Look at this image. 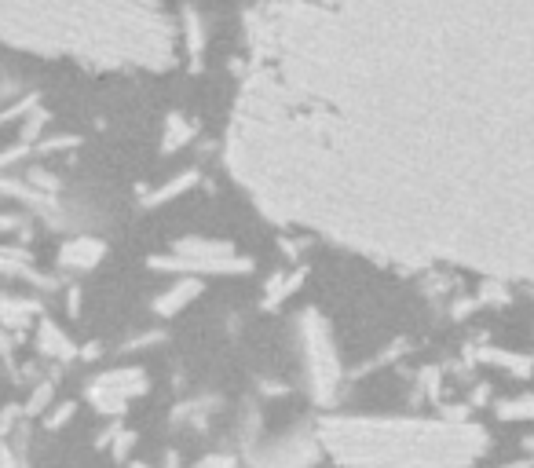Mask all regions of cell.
I'll return each mask as SVG.
<instances>
[{"instance_id": "cell-21", "label": "cell", "mask_w": 534, "mask_h": 468, "mask_svg": "<svg viewBox=\"0 0 534 468\" xmlns=\"http://www.w3.org/2000/svg\"><path fill=\"white\" fill-rule=\"evenodd\" d=\"M194 468H238V458L235 454H205Z\"/></svg>"}, {"instance_id": "cell-22", "label": "cell", "mask_w": 534, "mask_h": 468, "mask_svg": "<svg viewBox=\"0 0 534 468\" xmlns=\"http://www.w3.org/2000/svg\"><path fill=\"white\" fill-rule=\"evenodd\" d=\"M524 450H527V454H534V436H531V439H524Z\"/></svg>"}, {"instance_id": "cell-20", "label": "cell", "mask_w": 534, "mask_h": 468, "mask_svg": "<svg viewBox=\"0 0 534 468\" xmlns=\"http://www.w3.org/2000/svg\"><path fill=\"white\" fill-rule=\"evenodd\" d=\"M0 468H30V461L22 458L19 450H15V443L11 439H4V454H0Z\"/></svg>"}, {"instance_id": "cell-10", "label": "cell", "mask_w": 534, "mask_h": 468, "mask_svg": "<svg viewBox=\"0 0 534 468\" xmlns=\"http://www.w3.org/2000/svg\"><path fill=\"white\" fill-rule=\"evenodd\" d=\"M37 351H41L44 359H55V362H70V359H77L81 351H77V344L66 337L59 326H55L52 319H41L37 322Z\"/></svg>"}, {"instance_id": "cell-16", "label": "cell", "mask_w": 534, "mask_h": 468, "mask_svg": "<svg viewBox=\"0 0 534 468\" xmlns=\"http://www.w3.org/2000/svg\"><path fill=\"white\" fill-rule=\"evenodd\" d=\"M37 315V304L30 297L19 300V297H4V326L8 330H22V326H30V319Z\"/></svg>"}, {"instance_id": "cell-23", "label": "cell", "mask_w": 534, "mask_h": 468, "mask_svg": "<svg viewBox=\"0 0 534 468\" xmlns=\"http://www.w3.org/2000/svg\"><path fill=\"white\" fill-rule=\"evenodd\" d=\"M132 468H154V465H143V461H132Z\"/></svg>"}, {"instance_id": "cell-13", "label": "cell", "mask_w": 534, "mask_h": 468, "mask_svg": "<svg viewBox=\"0 0 534 468\" xmlns=\"http://www.w3.org/2000/svg\"><path fill=\"white\" fill-rule=\"evenodd\" d=\"M194 139V125L183 114H169L165 117V132H161V150L172 154V150H183Z\"/></svg>"}, {"instance_id": "cell-4", "label": "cell", "mask_w": 534, "mask_h": 468, "mask_svg": "<svg viewBox=\"0 0 534 468\" xmlns=\"http://www.w3.org/2000/svg\"><path fill=\"white\" fill-rule=\"evenodd\" d=\"M293 337H297L300 370H304V388H308L311 403H315V406H333V403H337V395H341L344 370H341L337 344H333L330 322L322 319L315 308H304L297 315Z\"/></svg>"}, {"instance_id": "cell-12", "label": "cell", "mask_w": 534, "mask_h": 468, "mask_svg": "<svg viewBox=\"0 0 534 468\" xmlns=\"http://www.w3.org/2000/svg\"><path fill=\"white\" fill-rule=\"evenodd\" d=\"M180 41L187 44L191 63H198V55L205 52V22H202V15H198L194 8L180 11Z\"/></svg>"}, {"instance_id": "cell-3", "label": "cell", "mask_w": 534, "mask_h": 468, "mask_svg": "<svg viewBox=\"0 0 534 468\" xmlns=\"http://www.w3.org/2000/svg\"><path fill=\"white\" fill-rule=\"evenodd\" d=\"M319 439L341 468H476L491 450L487 428L428 417L322 414Z\"/></svg>"}, {"instance_id": "cell-9", "label": "cell", "mask_w": 534, "mask_h": 468, "mask_svg": "<svg viewBox=\"0 0 534 468\" xmlns=\"http://www.w3.org/2000/svg\"><path fill=\"white\" fill-rule=\"evenodd\" d=\"M198 293H202V278H191V275L176 278L172 286H165L158 297H154V315H161V319H172V315H180L187 304H194V300H198Z\"/></svg>"}, {"instance_id": "cell-7", "label": "cell", "mask_w": 534, "mask_h": 468, "mask_svg": "<svg viewBox=\"0 0 534 468\" xmlns=\"http://www.w3.org/2000/svg\"><path fill=\"white\" fill-rule=\"evenodd\" d=\"M147 392H150L147 373L139 370V366H121V370H107L92 377L85 388V399L103 417H121L129 410V403H136L139 395Z\"/></svg>"}, {"instance_id": "cell-11", "label": "cell", "mask_w": 534, "mask_h": 468, "mask_svg": "<svg viewBox=\"0 0 534 468\" xmlns=\"http://www.w3.org/2000/svg\"><path fill=\"white\" fill-rule=\"evenodd\" d=\"M198 183V172L194 169H187V172H180V176H172V180H165L158 187V191H150V194H143V205L147 209H158V205H165V202H172V198H180V194H187Z\"/></svg>"}, {"instance_id": "cell-6", "label": "cell", "mask_w": 534, "mask_h": 468, "mask_svg": "<svg viewBox=\"0 0 534 468\" xmlns=\"http://www.w3.org/2000/svg\"><path fill=\"white\" fill-rule=\"evenodd\" d=\"M326 458L319 425H297L278 436H260L246 447L249 468H315Z\"/></svg>"}, {"instance_id": "cell-1", "label": "cell", "mask_w": 534, "mask_h": 468, "mask_svg": "<svg viewBox=\"0 0 534 468\" xmlns=\"http://www.w3.org/2000/svg\"><path fill=\"white\" fill-rule=\"evenodd\" d=\"M224 165L278 227L534 282V0H260Z\"/></svg>"}, {"instance_id": "cell-8", "label": "cell", "mask_w": 534, "mask_h": 468, "mask_svg": "<svg viewBox=\"0 0 534 468\" xmlns=\"http://www.w3.org/2000/svg\"><path fill=\"white\" fill-rule=\"evenodd\" d=\"M103 256H107V245L99 242L96 234H74V238H66L59 245V267L63 271H74V275H85V271H96L103 264Z\"/></svg>"}, {"instance_id": "cell-5", "label": "cell", "mask_w": 534, "mask_h": 468, "mask_svg": "<svg viewBox=\"0 0 534 468\" xmlns=\"http://www.w3.org/2000/svg\"><path fill=\"white\" fill-rule=\"evenodd\" d=\"M154 271H172V275H249L253 260L242 256L231 242L205 238V234H187L172 245L165 256H150Z\"/></svg>"}, {"instance_id": "cell-17", "label": "cell", "mask_w": 534, "mask_h": 468, "mask_svg": "<svg viewBox=\"0 0 534 468\" xmlns=\"http://www.w3.org/2000/svg\"><path fill=\"white\" fill-rule=\"evenodd\" d=\"M498 421H534V395H516L494 406Z\"/></svg>"}, {"instance_id": "cell-15", "label": "cell", "mask_w": 534, "mask_h": 468, "mask_svg": "<svg viewBox=\"0 0 534 468\" xmlns=\"http://www.w3.org/2000/svg\"><path fill=\"white\" fill-rule=\"evenodd\" d=\"M99 447H110V458L114 461H129L132 447H136V432H129V428H110V432H103Z\"/></svg>"}, {"instance_id": "cell-18", "label": "cell", "mask_w": 534, "mask_h": 468, "mask_svg": "<svg viewBox=\"0 0 534 468\" xmlns=\"http://www.w3.org/2000/svg\"><path fill=\"white\" fill-rule=\"evenodd\" d=\"M52 399H55V384L52 381H41L30 395H26V403H22V414H26V417L48 414V410L55 406Z\"/></svg>"}, {"instance_id": "cell-2", "label": "cell", "mask_w": 534, "mask_h": 468, "mask_svg": "<svg viewBox=\"0 0 534 468\" xmlns=\"http://www.w3.org/2000/svg\"><path fill=\"white\" fill-rule=\"evenodd\" d=\"M0 30L19 52L107 70H169L180 41L165 0H0Z\"/></svg>"}, {"instance_id": "cell-19", "label": "cell", "mask_w": 534, "mask_h": 468, "mask_svg": "<svg viewBox=\"0 0 534 468\" xmlns=\"http://www.w3.org/2000/svg\"><path fill=\"white\" fill-rule=\"evenodd\" d=\"M74 410H77V403H55L52 410L44 414V428H48V432H55V428L70 425V421H74Z\"/></svg>"}, {"instance_id": "cell-14", "label": "cell", "mask_w": 534, "mask_h": 468, "mask_svg": "<svg viewBox=\"0 0 534 468\" xmlns=\"http://www.w3.org/2000/svg\"><path fill=\"white\" fill-rule=\"evenodd\" d=\"M300 278H304V271H278V275L267 278V286H264V308H278L282 300L289 297V293H297L300 286Z\"/></svg>"}]
</instances>
